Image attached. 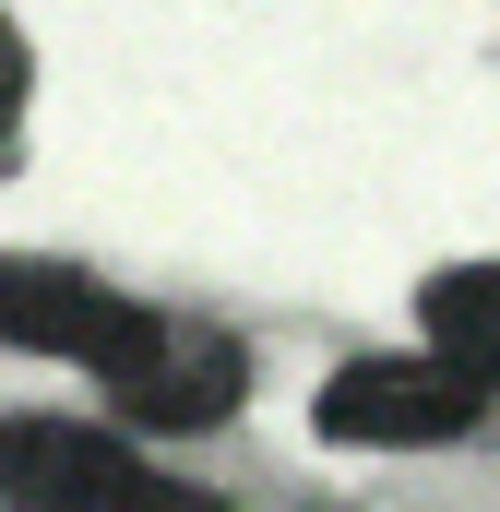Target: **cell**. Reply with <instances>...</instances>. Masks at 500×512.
<instances>
[{
    "label": "cell",
    "mask_w": 500,
    "mask_h": 512,
    "mask_svg": "<svg viewBox=\"0 0 500 512\" xmlns=\"http://www.w3.org/2000/svg\"><path fill=\"white\" fill-rule=\"evenodd\" d=\"M96 382H108V405H120L143 441H203V429H227V417H239V393H250V346L227 334V322L143 310Z\"/></svg>",
    "instance_id": "1"
},
{
    "label": "cell",
    "mask_w": 500,
    "mask_h": 512,
    "mask_svg": "<svg viewBox=\"0 0 500 512\" xmlns=\"http://www.w3.org/2000/svg\"><path fill=\"white\" fill-rule=\"evenodd\" d=\"M310 429L346 441V453H441V441L477 429V382L429 346H381V358H346L310 393Z\"/></svg>",
    "instance_id": "2"
},
{
    "label": "cell",
    "mask_w": 500,
    "mask_h": 512,
    "mask_svg": "<svg viewBox=\"0 0 500 512\" xmlns=\"http://www.w3.org/2000/svg\"><path fill=\"white\" fill-rule=\"evenodd\" d=\"M131 322H143V298H120L108 274L48 262V251H0V346L72 358V370H108Z\"/></svg>",
    "instance_id": "3"
},
{
    "label": "cell",
    "mask_w": 500,
    "mask_h": 512,
    "mask_svg": "<svg viewBox=\"0 0 500 512\" xmlns=\"http://www.w3.org/2000/svg\"><path fill=\"white\" fill-rule=\"evenodd\" d=\"M131 477L120 429L84 417H0V512H96Z\"/></svg>",
    "instance_id": "4"
},
{
    "label": "cell",
    "mask_w": 500,
    "mask_h": 512,
    "mask_svg": "<svg viewBox=\"0 0 500 512\" xmlns=\"http://www.w3.org/2000/svg\"><path fill=\"white\" fill-rule=\"evenodd\" d=\"M417 346L453 358L477 393H500V262H441L417 286Z\"/></svg>",
    "instance_id": "5"
},
{
    "label": "cell",
    "mask_w": 500,
    "mask_h": 512,
    "mask_svg": "<svg viewBox=\"0 0 500 512\" xmlns=\"http://www.w3.org/2000/svg\"><path fill=\"white\" fill-rule=\"evenodd\" d=\"M96 512H227L215 501V489H191V477H167V465H143V453H131V477L120 489H108V501Z\"/></svg>",
    "instance_id": "6"
},
{
    "label": "cell",
    "mask_w": 500,
    "mask_h": 512,
    "mask_svg": "<svg viewBox=\"0 0 500 512\" xmlns=\"http://www.w3.org/2000/svg\"><path fill=\"white\" fill-rule=\"evenodd\" d=\"M12 108H24V36H12V12H0V131H12Z\"/></svg>",
    "instance_id": "7"
}]
</instances>
